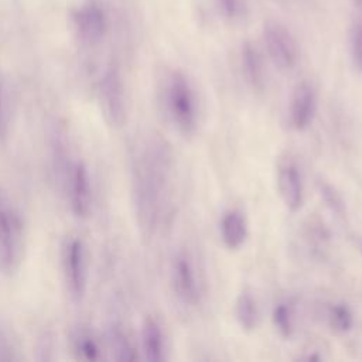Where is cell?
Returning <instances> with one entry per match:
<instances>
[{
	"mask_svg": "<svg viewBox=\"0 0 362 362\" xmlns=\"http://www.w3.org/2000/svg\"><path fill=\"white\" fill-rule=\"evenodd\" d=\"M62 269L69 294L81 300L88 286L86 249L79 238H68L62 247Z\"/></svg>",
	"mask_w": 362,
	"mask_h": 362,
	"instance_id": "obj_7",
	"label": "cell"
},
{
	"mask_svg": "<svg viewBox=\"0 0 362 362\" xmlns=\"http://www.w3.org/2000/svg\"><path fill=\"white\" fill-rule=\"evenodd\" d=\"M99 103L100 110L112 126H122L127 116V102L124 85L119 69L115 65H107L99 79Z\"/></svg>",
	"mask_w": 362,
	"mask_h": 362,
	"instance_id": "obj_6",
	"label": "cell"
},
{
	"mask_svg": "<svg viewBox=\"0 0 362 362\" xmlns=\"http://www.w3.org/2000/svg\"><path fill=\"white\" fill-rule=\"evenodd\" d=\"M273 324L283 338H290L294 332V308L288 303H279L273 310Z\"/></svg>",
	"mask_w": 362,
	"mask_h": 362,
	"instance_id": "obj_18",
	"label": "cell"
},
{
	"mask_svg": "<svg viewBox=\"0 0 362 362\" xmlns=\"http://www.w3.org/2000/svg\"><path fill=\"white\" fill-rule=\"evenodd\" d=\"M277 191L284 204V206L296 212L301 208L304 201V185L301 171L290 156L281 157L277 164Z\"/></svg>",
	"mask_w": 362,
	"mask_h": 362,
	"instance_id": "obj_9",
	"label": "cell"
},
{
	"mask_svg": "<svg viewBox=\"0 0 362 362\" xmlns=\"http://www.w3.org/2000/svg\"><path fill=\"white\" fill-rule=\"evenodd\" d=\"M76 37L85 45H98L109 31V13L100 0H83L71 13Z\"/></svg>",
	"mask_w": 362,
	"mask_h": 362,
	"instance_id": "obj_5",
	"label": "cell"
},
{
	"mask_svg": "<svg viewBox=\"0 0 362 362\" xmlns=\"http://www.w3.org/2000/svg\"><path fill=\"white\" fill-rule=\"evenodd\" d=\"M72 345L79 359L95 361L99 358V346L88 331L78 329L72 337Z\"/></svg>",
	"mask_w": 362,
	"mask_h": 362,
	"instance_id": "obj_17",
	"label": "cell"
},
{
	"mask_svg": "<svg viewBox=\"0 0 362 362\" xmlns=\"http://www.w3.org/2000/svg\"><path fill=\"white\" fill-rule=\"evenodd\" d=\"M24 253V228L18 211L0 189V272L18 270Z\"/></svg>",
	"mask_w": 362,
	"mask_h": 362,
	"instance_id": "obj_3",
	"label": "cell"
},
{
	"mask_svg": "<svg viewBox=\"0 0 362 362\" xmlns=\"http://www.w3.org/2000/svg\"><path fill=\"white\" fill-rule=\"evenodd\" d=\"M240 68L247 86L256 93H263L267 86L264 61L259 48L249 40L240 47Z\"/></svg>",
	"mask_w": 362,
	"mask_h": 362,
	"instance_id": "obj_12",
	"label": "cell"
},
{
	"mask_svg": "<svg viewBox=\"0 0 362 362\" xmlns=\"http://www.w3.org/2000/svg\"><path fill=\"white\" fill-rule=\"evenodd\" d=\"M6 106H4V95H3V88L0 83V139L4 137L6 134Z\"/></svg>",
	"mask_w": 362,
	"mask_h": 362,
	"instance_id": "obj_23",
	"label": "cell"
},
{
	"mask_svg": "<svg viewBox=\"0 0 362 362\" xmlns=\"http://www.w3.org/2000/svg\"><path fill=\"white\" fill-rule=\"evenodd\" d=\"M13 351H14L13 345L8 342V339L3 334H0V361L16 359L17 356L13 355Z\"/></svg>",
	"mask_w": 362,
	"mask_h": 362,
	"instance_id": "obj_22",
	"label": "cell"
},
{
	"mask_svg": "<svg viewBox=\"0 0 362 362\" xmlns=\"http://www.w3.org/2000/svg\"><path fill=\"white\" fill-rule=\"evenodd\" d=\"M215 4L229 21H240L249 14V0H215Z\"/></svg>",
	"mask_w": 362,
	"mask_h": 362,
	"instance_id": "obj_19",
	"label": "cell"
},
{
	"mask_svg": "<svg viewBox=\"0 0 362 362\" xmlns=\"http://www.w3.org/2000/svg\"><path fill=\"white\" fill-rule=\"evenodd\" d=\"M262 37L273 65L283 72L293 71L298 64L300 49L291 31L277 20H267L263 24Z\"/></svg>",
	"mask_w": 362,
	"mask_h": 362,
	"instance_id": "obj_4",
	"label": "cell"
},
{
	"mask_svg": "<svg viewBox=\"0 0 362 362\" xmlns=\"http://www.w3.org/2000/svg\"><path fill=\"white\" fill-rule=\"evenodd\" d=\"M317 95L313 85L307 81L298 82L290 96L288 103V124L294 130L307 129L315 115Z\"/></svg>",
	"mask_w": 362,
	"mask_h": 362,
	"instance_id": "obj_10",
	"label": "cell"
},
{
	"mask_svg": "<svg viewBox=\"0 0 362 362\" xmlns=\"http://www.w3.org/2000/svg\"><path fill=\"white\" fill-rule=\"evenodd\" d=\"M170 175V154L158 143L150 146L134 168V202L140 226L151 232L160 218Z\"/></svg>",
	"mask_w": 362,
	"mask_h": 362,
	"instance_id": "obj_1",
	"label": "cell"
},
{
	"mask_svg": "<svg viewBox=\"0 0 362 362\" xmlns=\"http://www.w3.org/2000/svg\"><path fill=\"white\" fill-rule=\"evenodd\" d=\"M109 341H110V348L112 352L115 354V358L119 361H134L136 351L126 335L119 327H112L110 334H109Z\"/></svg>",
	"mask_w": 362,
	"mask_h": 362,
	"instance_id": "obj_16",
	"label": "cell"
},
{
	"mask_svg": "<svg viewBox=\"0 0 362 362\" xmlns=\"http://www.w3.org/2000/svg\"><path fill=\"white\" fill-rule=\"evenodd\" d=\"M141 342H143V352L147 361L160 362L164 359L163 331L160 324L153 317L146 318L143 322Z\"/></svg>",
	"mask_w": 362,
	"mask_h": 362,
	"instance_id": "obj_14",
	"label": "cell"
},
{
	"mask_svg": "<svg viewBox=\"0 0 362 362\" xmlns=\"http://www.w3.org/2000/svg\"><path fill=\"white\" fill-rule=\"evenodd\" d=\"M235 317L245 331H253L259 324V307L250 291H242L235 303Z\"/></svg>",
	"mask_w": 362,
	"mask_h": 362,
	"instance_id": "obj_15",
	"label": "cell"
},
{
	"mask_svg": "<svg viewBox=\"0 0 362 362\" xmlns=\"http://www.w3.org/2000/svg\"><path fill=\"white\" fill-rule=\"evenodd\" d=\"M352 1L355 3V6H356V7H359V8L362 10V0H352Z\"/></svg>",
	"mask_w": 362,
	"mask_h": 362,
	"instance_id": "obj_24",
	"label": "cell"
},
{
	"mask_svg": "<svg viewBox=\"0 0 362 362\" xmlns=\"http://www.w3.org/2000/svg\"><path fill=\"white\" fill-rule=\"evenodd\" d=\"M219 230L223 245L230 250H238L247 239V221L238 209L226 211L222 215Z\"/></svg>",
	"mask_w": 362,
	"mask_h": 362,
	"instance_id": "obj_13",
	"label": "cell"
},
{
	"mask_svg": "<svg viewBox=\"0 0 362 362\" xmlns=\"http://www.w3.org/2000/svg\"><path fill=\"white\" fill-rule=\"evenodd\" d=\"M68 201L71 211L78 218L89 215L92 208V188L88 170L78 161L71 165L68 174Z\"/></svg>",
	"mask_w": 362,
	"mask_h": 362,
	"instance_id": "obj_11",
	"label": "cell"
},
{
	"mask_svg": "<svg viewBox=\"0 0 362 362\" xmlns=\"http://www.w3.org/2000/svg\"><path fill=\"white\" fill-rule=\"evenodd\" d=\"M328 322L334 329L345 332L351 329L354 324V317L351 310L345 304H332L328 308Z\"/></svg>",
	"mask_w": 362,
	"mask_h": 362,
	"instance_id": "obj_20",
	"label": "cell"
},
{
	"mask_svg": "<svg viewBox=\"0 0 362 362\" xmlns=\"http://www.w3.org/2000/svg\"><path fill=\"white\" fill-rule=\"evenodd\" d=\"M171 283L175 296L187 307L199 303V283L195 264L188 252L181 250L174 256L171 266Z\"/></svg>",
	"mask_w": 362,
	"mask_h": 362,
	"instance_id": "obj_8",
	"label": "cell"
},
{
	"mask_svg": "<svg viewBox=\"0 0 362 362\" xmlns=\"http://www.w3.org/2000/svg\"><path fill=\"white\" fill-rule=\"evenodd\" d=\"M349 54L355 69L362 72V21H358L351 27Z\"/></svg>",
	"mask_w": 362,
	"mask_h": 362,
	"instance_id": "obj_21",
	"label": "cell"
},
{
	"mask_svg": "<svg viewBox=\"0 0 362 362\" xmlns=\"http://www.w3.org/2000/svg\"><path fill=\"white\" fill-rule=\"evenodd\" d=\"M164 106L173 124L184 137L195 134L199 120L198 99L191 82L180 71H173L165 81Z\"/></svg>",
	"mask_w": 362,
	"mask_h": 362,
	"instance_id": "obj_2",
	"label": "cell"
}]
</instances>
